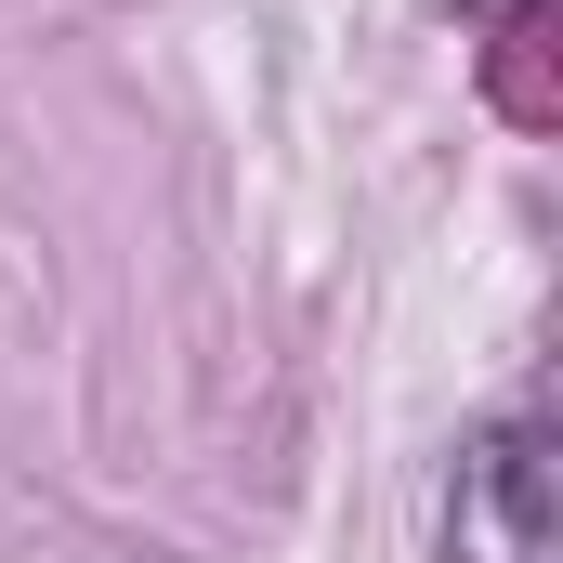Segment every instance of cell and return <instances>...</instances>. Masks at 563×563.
Here are the masks:
<instances>
[{
  "instance_id": "6da1fadb",
  "label": "cell",
  "mask_w": 563,
  "mask_h": 563,
  "mask_svg": "<svg viewBox=\"0 0 563 563\" xmlns=\"http://www.w3.org/2000/svg\"><path fill=\"white\" fill-rule=\"evenodd\" d=\"M432 551L445 563H551V420L538 407H485L445 459L432 498Z\"/></svg>"
}]
</instances>
